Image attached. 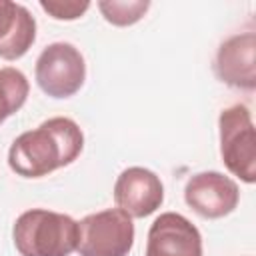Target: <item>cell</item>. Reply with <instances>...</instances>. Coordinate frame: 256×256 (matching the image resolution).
Returning a JSON list of instances; mask_svg holds the SVG:
<instances>
[{
  "instance_id": "obj_8",
  "label": "cell",
  "mask_w": 256,
  "mask_h": 256,
  "mask_svg": "<svg viewBox=\"0 0 256 256\" xmlns=\"http://www.w3.org/2000/svg\"><path fill=\"white\" fill-rule=\"evenodd\" d=\"M146 256H202L200 230L178 212H162L150 224Z\"/></svg>"
},
{
  "instance_id": "obj_6",
  "label": "cell",
  "mask_w": 256,
  "mask_h": 256,
  "mask_svg": "<svg viewBox=\"0 0 256 256\" xmlns=\"http://www.w3.org/2000/svg\"><path fill=\"white\" fill-rule=\"evenodd\" d=\"M184 200L198 216L218 220L236 210L240 202V188L230 176L206 170L188 178L184 186Z\"/></svg>"
},
{
  "instance_id": "obj_9",
  "label": "cell",
  "mask_w": 256,
  "mask_h": 256,
  "mask_svg": "<svg viewBox=\"0 0 256 256\" xmlns=\"http://www.w3.org/2000/svg\"><path fill=\"white\" fill-rule=\"evenodd\" d=\"M216 76L240 90H254L256 88V34L242 32L226 38L214 60Z\"/></svg>"
},
{
  "instance_id": "obj_3",
  "label": "cell",
  "mask_w": 256,
  "mask_h": 256,
  "mask_svg": "<svg viewBox=\"0 0 256 256\" xmlns=\"http://www.w3.org/2000/svg\"><path fill=\"white\" fill-rule=\"evenodd\" d=\"M220 156L228 172L246 184L256 180V130L244 104H232L218 116Z\"/></svg>"
},
{
  "instance_id": "obj_4",
  "label": "cell",
  "mask_w": 256,
  "mask_h": 256,
  "mask_svg": "<svg viewBox=\"0 0 256 256\" xmlns=\"http://www.w3.org/2000/svg\"><path fill=\"white\" fill-rule=\"evenodd\" d=\"M80 256H128L134 246V222L120 208H106L78 222Z\"/></svg>"
},
{
  "instance_id": "obj_12",
  "label": "cell",
  "mask_w": 256,
  "mask_h": 256,
  "mask_svg": "<svg viewBox=\"0 0 256 256\" xmlns=\"http://www.w3.org/2000/svg\"><path fill=\"white\" fill-rule=\"evenodd\" d=\"M150 8L148 0H100L98 10L112 26H132Z\"/></svg>"
},
{
  "instance_id": "obj_13",
  "label": "cell",
  "mask_w": 256,
  "mask_h": 256,
  "mask_svg": "<svg viewBox=\"0 0 256 256\" xmlns=\"http://www.w3.org/2000/svg\"><path fill=\"white\" fill-rule=\"evenodd\" d=\"M40 8L48 12L54 20H76L88 8V0H40Z\"/></svg>"
},
{
  "instance_id": "obj_5",
  "label": "cell",
  "mask_w": 256,
  "mask_h": 256,
  "mask_svg": "<svg viewBox=\"0 0 256 256\" xmlns=\"http://www.w3.org/2000/svg\"><path fill=\"white\" fill-rule=\"evenodd\" d=\"M34 76L40 90L50 98H70L86 80V62L74 44L52 42L36 58Z\"/></svg>"
},
{
  "instance_id": "obj_1",
  "label": "cell",
  "mask_w": 256,
  "mask_h": 256,
  "mask_svg": "<svg viewBox=\"0 0 256 256\" xmlns=\"http://www.w3.org/2000/svg\"><path fill=\"white\" fill-rule=\"evenodd\" d=\"M82 148L84 134L80 126L72 118L54 116L14 138L8 150V166L22 178H42L72 164Z\"/></svg>"
},
{
  "instance_id": "obj_2",
  "label": "cell",
  "mask_w": 256,
  "mask_h": 256,
  "mask_svg": "<svg viewBox=\"0 0 256 256\" xmlns=\"http://www.w3.org/2000/svg\"><path fill=\"white\" fill-rule=\"evenodd\" d=\"M14 248L20 256H70L78 248V222L62 212L30 208L12 226Z\"/></svg>"
},
{
  "instance_id": "obj_11",
  "label": "cell",
  "mask_w": 256,
  "mask_h": 256,
  "mask_svg": "<svg viewBox=\"0 0 256 256\" xmlns=\"http://www.w3.org/2000/svg\"><path fill=\"white\" fill-rule=\"evenodd\" d=\"M28 92L30 84L24 72L12 66L0 68V124L24 106Z\"/></svg>"
},
{
  "instance_id": "obj_10",
  "label": "cell",
  "mask_w": 256,
  "mask_h": 256,
  "mask_svg": "<svg viewBox=\"0 0 256 256\" xmlns=\"http://www.w3.org/2000/svg\"><path fill=\"white\" fill-rule=\"evenodd\" d=\"M36 40V20L18 2L0 0V58H22Z\"/></svg>"
},
{
  "instance_id": "obj_7",
  "label": "cell",
  "mask_w": 256,
  "mask_h": 256,
  "mask_svg": "<svg viewBox=\"0 0 256 256\" xmlns=\"http://www.w3.org/2000/svg\"><path fill=\"white\" fill-rule=\"evenodd\" d=\"M114 202L130 218H146L164 202V186L156 172L130 166L122 170L114 182Z\"/></svg>"
}]
</instances>
